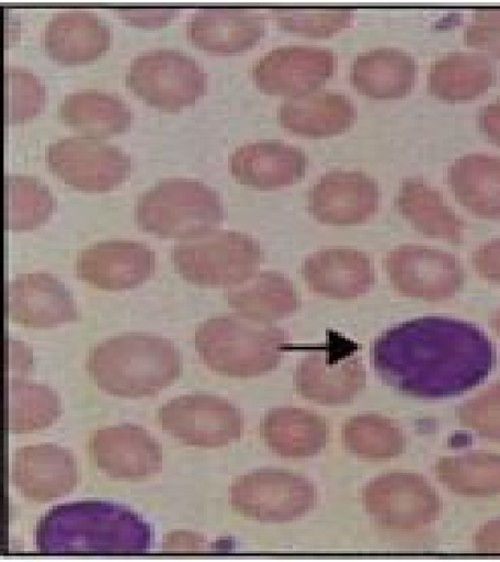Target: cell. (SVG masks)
<instances>
[{
    "mask_svg": "<svg viewBox=\"0 0 500 562\" xmlns=\"http://www.w3.org/2000/svg\"><path fill=\"white\" fill-rule=\"evenodd\" d=\"M464 42L500 59V8L475 10L464 31Z\"/></svg>",
    "mask_w": 500,
    "mask_h": 562,
    "instance_id": "39",
    "label": "cell"
},
{
    "mask_svg": "<svg viewBox=\"0 0 500 562\" xmlns=\"http://www.w3.org/2000/svg\"><path fill=\"white\" fill-rule=\"evenodd\" d=\"M356 106L345 94L315 90L282 103L279 122L293 134L321 138L345 132L356 121Z\"/></svg>",
    "mask_w": 500,
    "mask_h": 562,
    "instance_id": "24",
    "label": "cell"
},
{
    "mask_svg": "<svg viewBox=\"0 0 500 562\" xmlns=\"http://www.w3.org/2000/svg\"><path fill=\"white\" fill-rule=\"evenodd\" d=\"M377 182L362 171L337 170L320 178L308 193V210L320 223L348 226L372 218L379 207Z\"/></svg>",
    "mask_w": 500,
    "mask_h": 562,
    "instance_id": "15",
    "label": "cell"
},
{
    "mask_svg": "<svg viewBox=\"0 0 500 562\" xmlns=\"http://www.w3.org/2000/svg\"><path fill=\"white\" fill-rule=\"evenodd\" d=\"M390 284L401 295L423 301L454 297L464 284V269L453 255L428 246L404 245L385 261Z\"/></svg>",
    "mask_w": 500,
    "mask_h": 562,
    "instance_id": "13",
    "label": "cell"
},
{
    "mask_svg": "<svg viewBox=\"0 0 500 562\" xmlns=\"http://www.w3.org/2000/svg\"><path fill=\"white\" fill-rule=\"evenodd\" d=\"M227 302L239 316L264 324L284 319L298 308L292 281L273 270L257 273L243 284L230 288Z\"/></svg>",
    "mask_w": 500,
    "mask_h": 562,
    "instance_id": "28",
    "label": "cell"
},
{
    "mask_svg": "<svg viewBox=\"0 0 500 562\" xmlns=\"http://www.w3.org/2000/svg\"><path fill=\"white\" fill-rule=\"evenodd\" d=\"M128 21L137 25L156 26L166 24L173 15L179 13L177 8H127L116 9Z\"/></svg>",
    "mask_w": 500,
    "mask_h": 562,
    "instance_id": "41",
    "label": "cell"
},
{
    "mask_svg": "<svg viewBox=\"0 0 500 562\" xmlns=\"http://www.w3.org/2000/svg\"><path fill=\"white\" fill-rule=\"evenodd\" d=\"M188 30L195 46L235 53L254 46L263 37L265 18L253 8L205 7L195 10Z\"/></svg>",
    "mask_w": 500,
    "mask_h": 562,
    "instance_id": "23",
    "label": "cell"
},
{
    "mask_svg": "<svg viewBox=\"0 0 500 562\" xmlns=\"http://www.w3.org/2000/svg\"><path fill=\"white\" fill-rule=\"evenodd\" d=\"M46 160L53 175L86 192L112 190L132 171V159L122 148L91 136L57 140L47 148Z\"/></svg>",
    "mask_w": 500,
    "mask_h": 562,
    "instance_id": "11",
    "label": "cell"
},
{
    "mask_svg": "<svg viewBox=\"0 0 500 562\" xmlns=\"http://www.w3.org/2000/svg\"><path fill=\"white\" fill-rule=\"evenodd\" d=\"M491 60L475 52H453L432 64L429 75L430 92L447 102L475 100L495 82Z\"/></svg>",
    "mask_w": 500,
    "mask_h": 562,
    "instance_id": "29",
    "label": "cell"
},
{
    "mask_svg": "<svg viewBox=\"0 0 500 562\" xmlns=\"http://www.w3.org/2000/svg\"><path fill=\"white\" fill-rule=\"evenodd\" d=\"M473 265L484 279L500 285V240L478 247L473 256Z\"/></svg>",
    "mask_w": 500,
    "mask_h": 562,
    "instance_id": "40",
    "label": "cell"
},
{
    "mask_svg": "<svg viewBox=\"0 0 500 562\" xmlns=\"http://www.w3.org/2000/svg\"><path fill=\"white\" fill-rule=\"evenodd\" d=\"M234 510L260 522L284 524L307 515L317 504V491L302 475L281 470H260L234 482Z\"/></svg>",
    "mask_w": 500,
    "mask_h": 562,
    "instance_id": "8",
    "label": "cell"
},
{
    "mask_svg": "<svg viewBox=\"0 0 500 562\" xmlns=\"http://www.w3.org/2000/svg\"><path fill=\"white\" fill-rule=\"evenodd\" d=\"M436 474L444 486L463 496H492L500 493V457L474 452L439 461Z\"/></svg>",
    "mask_w": 500,
    "mask_h": 562,
    "instance_id": "34",
    "label": "cell"
},
{
    "mask_svg": "<svg viewBox=\"0 0 500 562\" xmlns=\"http://www.w3.org/2000/svg\"><path fill=\"white\" fill-rule=\"evenodd\" d=\"M462 425L482 438L500 442V383L458 408Z\"/></svg>",
    "mask_w": 500,
    "mask_h": 562,
    "instance_id": "38",
    "label": "cell"
},
{
    "mask_svg": "<svg viewBox=\"0 0 500 562\" xmlns=\"http://www.w3.org/2000/svg\"><path fill=\"white\" fill-rule=\"evenodd\" d=\"M10 477L26 499L48 503L71 493L80 473L69 450L56 445H38L16 450Z\"/></svg>",
    "mask_w": 500,
    "mask_h": 562,
    "instance_id": "19",
    "label": "cell"
},
{
    "mask_svg": "<svg viewBox=\"0 0 500 562\" xmlns=\"http://www.w3.org/2000/svg\"><path fill=\"white\" fill-rule=\"evenodd\" d=\"M90 452L98 469L116 480H145L162 468L161 446L146 429L135 425L96 430Z\"/></svg>",
    "mask_w": 500,
    "mask_h": 562,
    "instance_id": "16",
    "label": "cell"
},
{
    "mask_svg": "<svg viewBox=\"0 0 500 562\" xmlns=\"http://www.w3.org/2000/svg\"><path fill=\"white\" fill-rule=\"evenodd\" d=\"M46 86L35 72L14 65L4 68V117L15 124L36 115L46 102Z\"/></svg>",
    "mask_w": 500,
    "mask_h": 562,
    "instance_id": "36",
    "label": "cell"
},
{
    "mask_svg": "<svg viewBox=\"0 0 500 562\" xmlns=\"http://www.w3.org/2000/svg\"><path fill=\"white\" fill-rule=\"evenodd\" d=\"M58 114L63 122L96 138L123 133L133 122L127 103L101 90L86 89L65 95Z\"/></svg>",
    "mask_w": 500,
    "mask_h": 562,
    "instance_id": "31",
    "label": "cell"
},
{
    "mask_svg": "<svg viewBox=\"0 0 500 562\" xmlns=\"http://www.w3.org/2000/svg\"><path fill=\"white\" fill-rule=\"evenodd\" d=\"M162 429L183 445L221 448L241 438L243 417L227 400L208 394L184 395L159 409Z\"/></svg>",
    "mask_w": 500,
    "mask_h": 562,
    "instance_id": "12",
    "label": "cell"
},
{
    "mask_svg": "<svg viewBox=\"0 0 500 562\" xmlns=\"http://www.w3.org/2000/svg\"><path fill=\"white\" fill-rule=\"evenodd\" d=\"M277 24L295 34L310 37H329L352 24L354 9H308L274 8L270 9Z\"/></svg>",
    "mask_w": 500,
    "mask_h": 562,
    "instance_id": "37",
    "label": "cell"
},
{
    "mask_svg": "<svg viewBox=\"0 0 500 562\" xmlns=\"http://www.w3.org/2000/svg\"><path fill=\"white\" fill-rule=\"evenodd\" d=\"M478 123L488 139L500 147V99L484 108Z\"/></svg>",
    "mask_w": 500,
    "mask_h": 562,
    "instance_id": "43",
    "label": "cell"
},
{
    "mask_svg": "<svg viewBox=\"0 0 500 562\" xmlns=\"http://www.w3.org/2000/svg\"><path fill=\"white\" fill-rule=\"evenodd\" d=\"M259 243L243 233L209 231L173 246L178 273L201 286L234 288L253 278L263 262Z\"/></svg>",
    "mask_w": 500,
    "mask_h": 562,
    "instance_id": "6",
    "label": "cell"
},
{
    "mask_svg": "<svg viewBox=\"0 0 500 562\" xmlns=\"http://www.w3.org/2000/svg\"><path fill=\"white\" fill-rule=\"evenodd\" d=\"M303 277L312 293L333 300H354L375 283L372 259L354 248H326L306 259Z\"/></svg>",
    "mask_w": 500,
    "mask_h": 562,
    "instance_id": "21",
    "label": "cell"
},
{
    "mask_svg": "<svg viewBox=\"0 0 500 562\" xmlns=\"http://www.w3.org/2000/svg\"><path fill=\"white\" fill-rule=\"evenodd\" d=\"M368 515L393 531L412 532L436 521L442 504L421 475L394 472L370 482L363 492Z\"/></svg>",
    "mask_w": 500,
    "mask_h": 562,
    "instance_id": "10",
    "label": "cell"
},
{
    "mask_svg": "<svg viewBox=\"0 0 500 562\" xmlns=\"http://www.w3.org/2000/svg\"><path fill=\"white\" fill-rule=\"evenodd\" d=\"M260 434L277 456L304 459L318 456L328 445L329 427L322 417L310 411L279 407L266 414Z\"/></svg>",
    "mask_w": 500,
    "mask_h": 562,
    "instance_id": "25",
    "label": "cell"
},
{
    "mask_svg": "<svg viewBox=\"0 0 500 562\" xmlns=\"http://www.w3.org/2000/svg\"><path fill=\"white\" fill-rule=\"evenodd\" d=\"M492 328L498 334V337L500 338V310L496 313L495 317L491 321Z\"/></svg>",
    "mask_w": 500,
    "mask_h": 562,
    "instance_id": "44",
    "label": "cell"
},
{
    "mask_svg": "<svg viewBox=\"0 0 500 562\" xmlns=\"http://www.w3.org/2000/svg\"><path fill=\"white\" fill-rule=\"evenodd\" d=\"M4 192V222L8 231L37 228L50 217L57 205L49 189L35 178L7 176Z\"/></svg>",
    "mask_w": 500,
    "mask_h": 562,
    "instance_id": "35",
    "label": "cell"
},
{
    "mask_svg": "<svg viewBox=\"0 0 500 562\" xmlns=\"http://www.w3.org/2000/svg\"><path fill=\"white\" fill-rule=\"evenodd\" d=\"M61 415V403L46 385L24 380L7 382V427L9 434L46 429Z\"/></svg>",
    "mask_w": 500,
    "mask_h": 562,
    "instance_id": "32",
    "label": "cell"
},
{
    "mask_svg": "<svg viewBox=\"0 0 500 562\" xmlns=\"http://www.w3.org/2000/svg\"><path fill=\"white\" fill-rule=\"evenodd\" d=\"M288 335L281 328L241 316L205 321L195 333V349L213 372L254 378L274 371L284 358Z\"/></svg>",
    "mask_w": 500,
    "mask_h": 562,
    "instance_id": "4",
    "label": "cell"
},
{
    "mask_svg": "<svg viewBox=\"0 0 500 562\" xmlns=\"http://www.w3.org/2000/svg\"><path fill=\"white\" fill-rule=\"evenodd\" d=\"M307 168V155L281 140L243 145L230 158L232 176L243 186L259 190L293 186L306 176Z\"/></svg>",
    "mask_w": 500,
    "mask_h": 562,
    "instance_id": "20",
    "label": "cell"
},
{
    "mask_svg": "<svg viewBox=\"0 0 500 562\" xmlns=\"http://www.w3.org/2000/svg\"><path fill=\"white\" fill-rule=\"evenodd\" d=\"M417 63L405 50L382 47L359 54L352 68L354 88L373 100H396L410 92Z\"/></svg>",
    "mask_w": 500,
    "mask_h": 562,
    "instance_id": "26",
    "label": "cell"
},
{
    "mask_svg": "<svg viewBox=\"0 0 500 562\" xmlns=\"http://www.w3.org/2000/svg\"><path fill=\"white\" fill-rule=\"evenodd\" d=\"M112 29L89 9L60 10L43 31V46L53 59L79 64L100 57L111 46Z\"/></svg>",
    "mask_w": 500,
    "mask_h": 562,
    "instance_id": "22",
    "label": "cell"
},
{
    "mask_svg": "<svg viewBox=\"0 0 500 562\" xmlns=\"http://www.w3.org/2000/svg\"><path fill=\"white\" fill-rule=\"evenodd\" d=\"M156 269V255L136 241H103L84 248L76 259V276L98 289L118 291L144 284Z\"/></svg>",
    "mask_w": 500,
    "mask_h": 562,
    "instance_id": "18",
    "label": "cell"
},
{
    "mask_svg": "<svg viewBox=\"0 0 500 562\" xmlns=\"http://www.w3.org/2000/svg\"><path fill=\"white\" fill-rule=\"evenodd\" d=\"M86 369L104 393L139 398L156 396L179 380L182 362L169 340L134 333L98 344Z\"/></svg>",
    "mask_w": 500,
    "mask_h": 562,
    "instance_id": "3",
    "label": "cell"
},
{
    "mask_svg": "<svg viewBox=\"0 0 500 562\" xmlns=\"http://www.w3.org/2000/svg\"><path fill=\"white\" fill-rule=\"evenodd\" d=\"M43 555H140L151 544L143 517L109 502H73L53 507L36 526Z\"/></svg>",
    "mask_w": 500,
    "mask_h": 562,
    "instance_id": "2",
    "label": "cell"
},
{
    "mask_svg": "<svg viewBox=\"0 0 500 562\" xmlns=\"http://www.w3.org/2000/svg\"><path fill=\"white\" fill-rule=\"evenodd\" d=\"M365 384V367L356 346L336 334L312 350L295 372L298 394L321 405L352 403Z\"/></svg>",
    "mask_w": 500,
    "mask_h": 562,
    "instance_id": "9",
    "label": "cell"
},
{
    "mask_svg": "<svg viewBox=\"0 0 500 562\" xmlns=\"http://www.w3.org/2000/svg\"><path fill=\"white\" fill-rule=\"evenodd\" d=\"M336 65L337 59L331 49L284 46L260 58L252 74L260 90L295 97L315 91L331 79Z\"/></svg>",
    "mask_w": 500,
    "mask_h": 562,
    "instance_id": "14",
    "label": "cell"
},
{
    "mask_svg": "<svg viewBox=\"0 0 500 562\" xmlns=\"http://www.w3.org/2000/svg\"><path fill=\"white\" fill-rule=\"evenodd\" d=\"M208 75L201 64L177 48L148 49L128 65L126 82L148 103L177 111L202 95Z\"/></svg>",
    "mask_w": 500,
    "mask_h": 562,
    "instance_id": "7",
    "label": "cell"
},
{
    "mask_svg": "<svg viewBox=\"0 0 500 562\" xmlns=\"http://www.w3.org/2000/svg\"><path fill=\"white\" fill-rule=\"evenodd\" d=\"M454 198L477 217L500 220V158L473 154L450 169Z\"/></svg>",
    "mask_w": 500,
    "mask_h": 562,
    "instance_id": "27",
    "label": "cell"
},
{
    "mask_svg": "<svg viewBox=\"0 0 500 562\" xmlns=\"http://www.w3.org/2000/svg\"><path fill=\"white\" fill-rule=\"evenodd\" d=\"M475 548L478 553L500 554V518L488 522L477 532Z\"/></svg>",
    "mask_w": 500,
    "mask_h": 562,
    "instance_id": "42",
    "label": "cell"
},
{
    "mask_svg": "<svg viewBox=\"0 0 500 562\" xmlns=\"http://www.w3.org/2000/svg\"><path fill=\"white\" fill-rule=\"evenodd\" d=\"M135 217L147 233L183 240L213 231L225 220V209L219 193L205 183L167 179L140 194Z\"/></svg>",
    "mask_w": 500,
    "mask_h": 562,
    "instance_id": "5",
    "label": "cell"
},
{
    "mask_svg": "<svg viewBox=\"0 0 500 562\" xmlns=\"http://www.w3.org/2000/svg\"><path fill=\"white\" fill-rule=\"evenodd\" d=\"M396 207L423 235L453 244L463 241L464 221L427 181L406 180L396 199Z\"/></svg>",
    "mask_w": 500,
    "mask_h": 562,
    "instance_id": "30",
    "label": "cell"
},
{
    "mask_svg": "<svg viewBox=\"0 0 500 562\" xmlns=\"http://www.w3.org/2000/svg\"><path fill=\"white\" fill-rule=\"evenodd\" d=\"M376 373L417 398H448L482 384L496 364L487 335L471 323L423 317L385 331L373 349Z\"/></svg>",
    "mask_w": 500,
    "mask_h": 562,
    "instance_id": "1",
    "label": "cell"
},
{
    "mask_svg": "<svg viewBox=\"0 0 500 562\" xmlns=\"http://www.w3.org/2000/svg\"><path fill=\"white\" fill-rule=\"evenodd\" d=\"M5 313L9 321L27 328H52L80 318L69 289L48 273L8 281Z\"/></svg>",
    "mask_w": 500,
    "mask_h": 562,
    "instance_id": "17",
    "label": "cell"
},
{
    "mask_svg": "<svg viewBox=\"0 0 500 562\" xmlns=\"http://www.w3.org/2000/svg\"><path fill=\"white\" fill-rule=\"evenodd\" d=\"M342 439L348 451L365 460L394 459L407 447L406 436L395 422L378 415L348 419Z\"/></svg>",
    "mask_w": 500,
    "mask_h": 562,
    "instance_id": "33",
    "label": "cell"
}]
</instances>
